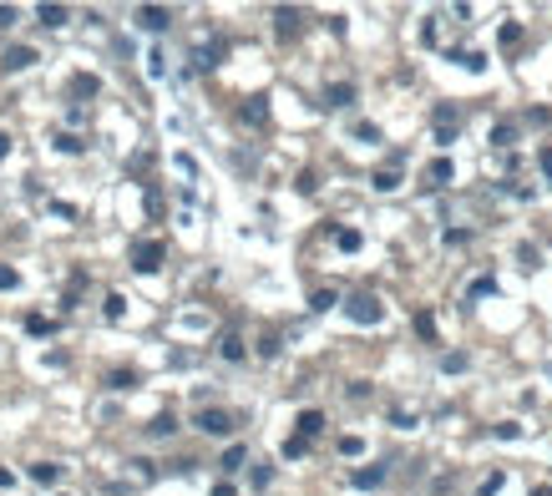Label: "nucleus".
Masks as SVG:
<instances>
[{
    "instance_id": "nucleus-1",
    "label": "nucleus",
    "mask_w": 552,
    "mask_h": 496,
    "mask_svg": "<svg viewBox=\"0 0 552 496\" xmlns=\"http://www.w3.org/2000/svg\"><path fill=\"white\" fill-rule=\"evenodd\" d=\"M193 425H198L203 435H234V415L218 410V405H203V410L193 415Z\"/></svg>"
},
{
    "instance_id": "nucleus-2",
    "label": "nucleus",
    "mask_w": 552,
    "mask_h": 496,
    "mask_svg": "<svg viewBox=\"0 0 552 496\" xmlns=\"http://www.w3.org/2000/svg\"><path fill=\"white\" fill-rule=\"evenodd\" d=\"M132 268L137 273H157L162 268V243L157 238H137L132 243Z\"/></svg>"
},
{
    "instance_id": "nucleus-3",
    "label": "nucleus",
    "mask_w": 552,
    "mask_h": 496,
    "mask_svg": "<svg viewBox=\"0 0 552 496\" xmlns=\"http://www.w3.org/2000/svg\"><path fill=\"white\" fill-rule=\"evenodd\" d=\"M345 314H350L355 324H380V319H385V304H380L375 294H355V299L345 304Z\"/></svg>"
},
{
    "instance_id": "nucleus-4",
    "label": "nucleus",
    "mask_w": 552,
    "mask_h": 496,
    "mask_svg": "<svg viewBox=\"0 0 552 496\" xmlns=\"http://www.w3.org/2000/svg\"><path fill=\"white\" fill-rule=\"evenodd\" d=\"M137 26H142V31H168V26H173V11H168V6H137Z\"/></svg>"
},
{
    "instance_id": "nucleus-5",
    "label": "nucleus",
    "mask_w": 552,
    "mask_h": 496,
    "mask_svg": "<svg viewBox=\"0 0 552 496\" xmlns=\"http://www.w3.org/2000/svg\"><path fill=\"white\" fill-rule=\"evenodd\" d=\"M41 56H36V46H6V56H0V66L6 71H26V66H36Z\"/></svg>"
},
{
    "instance_id": "nucleus-6",
    "label": "nucleus",
    "mask_w": 552,
    "mask_h": 496,
    "mask_svg": "<svg viewBox=\"0 0 552 496\" xmlns=\"http://www.w3.org/2000/svg\"><path fill=\"white\" fill-rule=\"evenodd\" d=\"M239 117H244V127H269V96H249L239 106Z\"/></svg>"
},
{
    "instance_id": "nucleus-7",
    "label": "nucleus",
    "mask_w": 552,
    "mask_h": 496,
    "mask_svg": "<svg viewBox=\"0 0 552 496\" xmlns=\"http://www.w3.org/2000/svg\"><path fill=\"white\" fill-rule=\"evenodd\" d=\"M36 21H41L46 31H61V26L71 21V11H66V6H46V0H41V6H36Z\"/></svg>"
},
{
    "instance_id": "nucleus-8",
    "label": "nucleus",
    "mask_w": 552,
    "mask_h": 496,
    "mask_svg": "<svg viewBox=\"0 0 552 496\" xmlns=\"http://www.w3.org/2000/svg\"><path fill=\"white\" fill-rule=\"evenodd\" d=\"M299 26H304V16H299L294 6H279V11H274V31H279L284 41H289V36H294Z\"/></svg>"
},
{
    "instance_id": "nucleus-9",
    "label": "nucleus",
    "mask_w": 552,
    "mask_h": 496,
    "mask_svg": "<svg viewBox=\"0 0 552 496\" xmlns=\"http://www.w3.org/2000/svg\"><path fill=\"white\" fill-rule=\"evenodd\" d=\"M224 51H229L224 41H208V46H198V56H193V66H198V71H213L218 61H224Z\"/></svg>"
},
{
    "instance_id": "nucleus-10",
    "label": "nucleus",
    "mask_w": 552,
    "mask_h": 496,
    "mask_svg": "<svg viewBox=\"0 0 552 496\" xmlns=\"http://www.w3.org/2000/svg\"><path fill=\"white\" fill-rule=\"evenodd\" d=\"M350 486H355V491H375V486H385V466H360V471L350 476Z\"/></svg>"
},
{
    "instance_id": "nucleus-11",
    "label": "nucleus",
    "mask_w": 552,
    "mask_h": 496,
    "mask_svg": "<svg viewBox=\"0 0 552 496\" xmlns=\"http://www.w3.org/2000/svg\"><path fill=\"white\" fill-rule=\"evenodd\" d=\"M218 355H224L229 365H244V360H249V350H244V340L234 335V329H229V335H224V340H218Z\"/></svg>"
},
{
    "instance_id": "nucleus-12",
    "label": "nucleus",
    "mask_w": 552,
    "mask_h": 496,
    "mask_svg": "<svg viewBox=\"0 0 552 496\" xmlns=\"http://www.w3.org/2000/svg\"><path fill=\"white\" fill-rule=\"evenodd\" d=\"M426 178H431V188H446V183L456 178V168H451V157H436L431 168H426Z\"/></svg>"
},
{
    "instance_id": "nucleus-13",
    "label": "nucleus",
    "mask_w": 552,
    "mask_h": 496,
    "mask_svg": "<svg viewBox=\"0 0 552 496\" xmlns=\"http://www.w3.org/2000/svg\"><path fill=\"white\" fill-rule=\"evenodd\" d=\"M294 425H299V435H304V440H314V435L324 430V415H319V410H299V420H294Z\"/></svg>"
},
{
    "instance_id": "nucleus-14",
    "label": "nucleus",
    "mask_w": 552,
    "mask_h": 496,
    "mask_svg": "<svg viewBox=\"0 0 552 496\" xmlns=\"http://www.w3.org/2000/svg\"><path fill=\"white\" fill-rule=\"evenodd\" d=\"M324 101H329V106H350V101H355V86H350V81L324 86Z\"/></svg>"
},
{
    "instance_id": "nucleus-15",
    "label": "nucleus",
    "mask_w": 552,
    "mask_h": 496,
    "mask_svg": "<svg viewBox=\"0 0 552 496\" xmlns=\"http://www.w3.org/2000/svg\"><path fill=\"white\" fill-rule=\"evenodd\" d=\"M31 481H36V486H56V481H61V466L36 461V466H31Z\"/></svg>"
},
{
    "instance_id": "nucleus-16",
    "label": "nucleus",
    "mask_w": 552,
    "mask_h": 496,
    "mask_svg": "<svg viewBox=\"0 0 552 496\" xmlns=\"http://www.w3.org/2000/svg\"><path fill=\"white\" fill-rule=\"evenodd\" d=\"M370 188H375V193H396V188H401V173H396V168H380V173L370 178Z\"/></svg>"
},
{
    "instance_id": "nucleus-17",
    "label": "nucleus",
    "mask_w": 552,
    "mask_h": 496,
    "mask_svg": "<svg viewBox=\"0 0 552 496\" xmlns=\"http://www.w3.org/2000/svg\"><path fill=\"white\" fill-rule=\"evenodd\" d=\"M335 304H340V294H335V289H314V294H309V309H314V314L335 309Z\"/></svg>"
},
{
    "instance_id": "nucleus-18",
    "label": "nucleus",
    "mask_w": 552,
    "mask_h": 496,
    "mask_svg": "<svg viewBox=\"0 0 552 496\" xmlns=\"http://www.w3.org/2000/svg\"><path fill=\"white\" fill-rule=\"evenodd\" d=\"M512 142H517V127H512V122H496V127H491V147H512Z\"/></svg>"
},
{
    "instance_id": "nucleus-19",
    "label": "nucleus",
    "mask_w": 552,
    "mask_h": 496,
    "mask_svg": "<svg viewBox=\"0 0 552 496\" xmlns=\"http://www.w3.org/2000/svg\"><path fill=\"white\" fill-rule=\"evenodd\" d=\"M416 335H421V340H436V314H431V309H416Z\"/></svg>"
},
{
    "instance_id": "nucleus-20",
    "label": "nucleus",
    "mask_w": 552,
    "mask_h": 496,
    "mask_svg": "<svg viewBox=\"0 0 552 496\" xmlns=\"http://www.w3.org/2000/svg\"><path fill=\"white\" fill-rule=\"evenodd\" d=\"M335 243H340L345 253H360V243H365V238H360L355 228H335Z\"/></svg>"
},
{
    "instance_id": "nucleus-21",
    "label": "nucleus",
    "mask_w": 552,
    "mask_h": 496,
    "mask_svg": "<svg viewBox=\"0 0 552 496\" xmlns=\"http://www.w3.org/2000/svg\"><path fill=\"white\" fill-rule=\"evenodd\" d=\"M284 456H289V461H299V456H309V440H304L299 430H294V435L284 440Z\"/></svg>"
},
{
    "instance_id": "nucleus-22",
    "label": "nucleus",
    "mask_w": 552,
    "mask_h": 496,
    "mask_svg": "<svg viewBox=\"0 0 552 496\" xmlns=\"http://www.w3.org/2000/svg\"><path fill=\"white\" fill-rule=\"evenodd\" d=\"M244 461H249V451H244V446H229V451H224V461H218V466H224V471H239Z\"/></svg>"
},
{
    "instance_id": "nucleus-23",
    "label": "nucleus",
    "mask_w": 552,
    "mask_h": 496,
    "mask_svg": "<svg viewBox=\"0 0 552 496\" xmlns=\"http://www.w3.org/2000/svg\"><path fill=\"white\" fill-rule=\"evenodd\" d=\"M11 289H21V273L11 263H0V294H11Z\"/></svg>"
},
{
    "instance_id": "nucleus-24",
    "label": "nucleus",
    "mask_w": 552,
    "mask_h": 496,
    "mask_svg": "<svg viewBox=\"0 0 552 496\" xmlns=\"http://www.w3.org/2000/svg\"><path fill=\"white\" fill-rule=\"evenodd\" d=\"M466 71H486V56H481V51H461V56H456Z\"/></svg>"
},
{
    "instance_id": "nucleus-25",
    "label": "nucleus",
    "mask_w": 552,
    "mask_h": 496,
    "mask_svg": "<svg viewBox=\"0 0 552 496\" xmlns=\"http://www.w3.org/2000/svg\"><path fill=\"white\" fill-rule=\"evenodd\" d=\"M502 481H507L502 471H491V476H486V481L476 486V496H496V491H502Z\"/></svg>"
},
{
    "instance_id": "nucleus-26",
    "label": "nucleus",
    "mask_w": 552,
    "mask_h": 496,
    "mask_svg": "<svg viewBox=\"0 0 552 496\" xmlns=\"http://www.w3.org/2000/svg\"><path fill=\"white\" fill-rule=\"evenodd\" d=\"M491 435H496V440H517L522 425H517V420H502V425H491Z\"/></svg>"
},
{
    "instance_id": "nucleus-27",
    "label": "nucleus",
    "mask_w": 552,
    "mask_h": 496,
    "mask_svg": "<svg viewBox=\"0 0 552 496\" xmlns=\"http://www.w3.org/2000/svg\"><path fill=\"white\" fill-rule=\"evenodd\" d=\"M26 329H31V335H56V324L41 319V314H31V319H26Z\"/></svg>"
},
{
    "instance_id": "nucleus-28",
    "label": "nucleus",
    "mask_w": 552,
    "mask_h": 496,
    "mask_svg": "<svg viewBox=\"0 0 552 496\" xmlns=\"http://www.w3.org/2000/svg\"><path fill=\"white\" fill-rule=\"evenodd\" d=\"M127 314V299L122 294H106V319H122Z\"/></svg>"
},
{
    "instance_id": "nucleus-29",
    "label": "nucleus",
    "mask_w": 552,
    "mask_h": 496,
    "mask_svg": "<svg viewBox=\"0 0 552 496\" xmlns=\"http://www.w3.org/2000/svg\"><path fill=\"white\" fill-rule=\"evenodd\" d=\"M106 385H112V390H132V385H137V375H132V370H117Z\"/></svg>"
},
{
    "instance_id": "nucleus-30",
    "label": "nucleus",
    "mask_w": 552,
    "mask_h": 496,
    "mask_svg": "<svg viewBox=\"0 0 552 496\" xmlns=\"http://www.w3.org/2000/svg\"><path fill=\"white\" fill-rule=\"evenodd\" d=\"M147 430H152V435H173V430H178V420H173V415H157Z\"/></svg>"
},
{
    "instance_id": "nucleus-31",
    "label": "nucleus",
    "mask_w": 552,
    "mask_h": 496,
    "mask_svg": "<svg viewBox=\"0 0 552 496\" xmlns=\"http://www.w3.org/2000/svg\"><path fill=\"white\" fill-rule=\"evenodd\" d=\"M355 137H360V142H370V147H375V142H380V127H375V122H360V127H355Z\"/></svg>"
},
{
    "instance_id": "nucleus-32",
    "label": "nucleus",
    "mask_w": 552,
    "mask_h": 496,
    "mask_svg": "<svg viewBox=\"0 0 552 496\" xmlns=\"http://www.w3.org/2000/svg\"><path fill=\"white\" fill-rule=\"evenodd\" d=\"M56 147H61V152H86V142H81V137H71V132H61V137H56Z\"/></svg>"
},
{
    "instance_id": "nucleus-33",
    "label": "nucleus",
    "mask_w": 552,
    "mask_h": 496,
    "mask_svg": "<svg viewBox=\"0 0 552 496\" xmlns=\"http://www.w3.org/2000/svg\"><path fill=\"white\" fill-rule=\"evenodd\" d=\"M147 76L162 81V51H147Z\"/></svg>"
},
{
    "instance_id": "nucleus-34",
    "label": "nucleus",
    "mask_w": 552,
    "mask_h": 496,
    "mask_svg": "<svg viewBox=\"0 0 552 496\" xmlns=\"http://www.w3.org/2000/svg\"><path fill=\"white\" fill-rule=\"evenodd\" d=\"M441 370H446V375H456V370H466V355H441Z\"/></svg>"
},
{
    "instance_id": "nucleus-35",
    "label": "nucleus",
    "mask_w": 552,
    "mask_h": 496,
    "mask_svg": "<svg viewBox=\"0 0 552 496\" xmlns=\"http://www.w3.org/2000/svg\"><path fill=\"white\" fill-rule=\"evenodd\" d=\"M517 41H522V26L507 21V26H502V46H517Z\"/></svg>"
},
{
    "instance_id": "nucleus-36",
    "label": "nucleus",
    "mask_w": 552,
    "mask_h": 496,
    "mask_svg": "<svg viewBox=\"0 0 552 496\" xmlns=\"http://www.w3.org/2000/svg\"><path fill=\"white\" fill-rule=\"evenodd\" d=\"M71 91H81V96H91V91H96V76H71Z\"/></svg>"
},
{
    "instance_id": "nucleus-37",
    "label": "nucleus",
    "mask_w": 552,
    "mask_h": 496,
    "mask_svg": "<svg viewBox=\"0 0 552 496\" xmlns=\"http://www.w3.org/2000/svg\"><path fill=\"white\" fill-rule=\"evenodd\" d=\"M486 294H496V279H476L471 284V299H486Z\"/></svg>"
},
{
    "instance_id": "nucleus-38",
    "label": "nucleus",
    "mask_w": 552,
    "mask_h": 496,
    "mask_svg": "<svg viewBox=\"0 0 552 496\" xmlns=\"http://www.w3.org/2000/svg\"><path fill=\"white\" fill-rule=\"evenodd\" d=\"M360 451H365L360 435H345V440H340V456H360Z\"/></svg>"
},
{
    "instance_id": "nucleus-39",
    "label": "nucleus",
    "mask_w": 552,
    "mask_h": 496,
    "mask_svg": "<svg viewBox=\"0 0 552 496\" xmlns=\"http://www.w3.org/2000/svg\"><path fill=\"white\" fill-rule=\"evenodd\" d=\"M259 355H264V360H274V355H279V340L264 335V340H259Z\"/></svg>"
},
{
    "instance_id": "nucleus-40",
    "label": "nucleus",
    "mask_w": 552,
    "mask_h": 496,
    "mask_svg": "<svg viewBox=\"0 0 552 496\" xmlns=\"http://www.w3.org/2000/svg\"><path fill=\"white\" fill-rule=\"evenodd\" d=\"M517 258H522V268H537V248H532V243H522Z\"/></svg>"
},
{
    "instance_id": "nucleus-41",
    "label": "nucleus",
    "mask_w": 552,
    "mask_h": 496,
    "mask_svg": "<svg viewBox=\"0 0 552 496\" xmlns=\"http://www.w3.org/2000/svg\"><path fill=\"white\" fill-rule=\"evenodd\" d=\"M391 425H401V430H411V425H416V415H411V410H391Z\"/></svg>"
},
{
    "instance_id": "nucleus-42",
    "label": "nucleus",
    "mask_w": 552,
    "mask_h": 496,
    "mask_svg": "<svg viewBox=\"0 0 552 496\" xmlns=\"http://www.w3.org/2000/svg\"><path fill=\"white\" fill-rule=\"evenodd\" d=\"M269 481H274V466L259 461V466H254V486H269Z\"/></svg>"
},
{
    "instance_id": "nucleus-43",
    "label": "nucleus",
    "mask_w": 552,
    "mask_h": 496,
    "mask_svg": "<svg viewBox=\"0 0 552 496\" xmlns=\"http://www.w3.org/2000/svg\"><path fill=\"white\" fill-rule=\"evenodd\" d=\"M11 21H16V6H0V31H6Z\"/></svg>"
},
{
    "instance_id": "nucleus-44",
    "label": "nucleus",
    "mask_w": 552,
    "mask_h": 496,
    "mask_svg": "<svg viewBox=\"0 0 552 496\" xmlns=\"http://www.w3.org/2000/svg\"><path fill=\"white\" fill-rule=\"evenodd\" d=\"M542 173H547V183H552V147H542Z\"/></svg>"
},
{
    "instance_id": "nucleus-45",
    "label": "nucleus",
    "mask_w": 552,
    "mask_h": 496,
    "mask_svg": "<svg viewBox=\"0 0 552 496\" xmlns=\"http://www.w3.org/2000/svg\"><path fill=\"white\" fill-rule=\"evenodd\" d=\"M11 157V132H0V162Z\"/></svg>"
},
{
    "instance_id": "nucleus-46",
    "label": "nucleus",
    "mask_w": 552,
    "mask_h": 496,
    "mask_svg": "<svg viewBox=\"0 0 552 496\" xmlns=\"http://www.w3.org/2000/svg\"><path fill=\"white\" fill-rule=\"evenodd\" d=\"M213 496H239V491H234L229 481H218V486H213Z\"/></svg>"
},
{
    "instance_id": "nucleus-47",
    "label": "nucleus",
    "mask_w": 552,
    "mask_h": 496,
    "mask_svg": "<svg viewBox=\"0 0 552 496\" xmlns=\"http://www.w3.org/2000/svg\"><path fill=\"white\" fill-rule=\"evenodd\" d=\"M0 486H6V491H11V486H16V476H11V471H6V466H0Z\"/></svg>"
},
{
    "instance_id": "nucleus-48",
    "label": "nucleus",
    "mask_w": 552,
    "mask_h": 496,
    "mask_svg": "<svg viewBox=\"0 0 552 496\" xmlns=\"http://www.w3.org/2000/svg\"><path fill=\"white\" fill-rule=\"evenodd\" d=\"M532 496H552V481H547V486H537V491H532Z\"/></svg>"
}]
</instances>
